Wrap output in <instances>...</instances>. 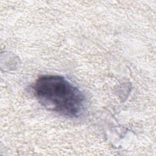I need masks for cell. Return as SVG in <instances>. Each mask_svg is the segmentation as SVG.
I'll return each mask as SVG.
<instances>
[{"mask_svg":"<svg viewBox=\"0 0 156 156\" xmlns=\"http://www.w3.org/2000/svg\"><path fill=\"white\" fill-rule=\"evenodd\" d=\"M33 90L38 102L49 110L69 118H77L83 112V93L62 76H41L35 80Z\"/></svg>","mask_w":156,"mask_h":156,"instance_id":"obj_1","label":"cell"}]
</instances>
